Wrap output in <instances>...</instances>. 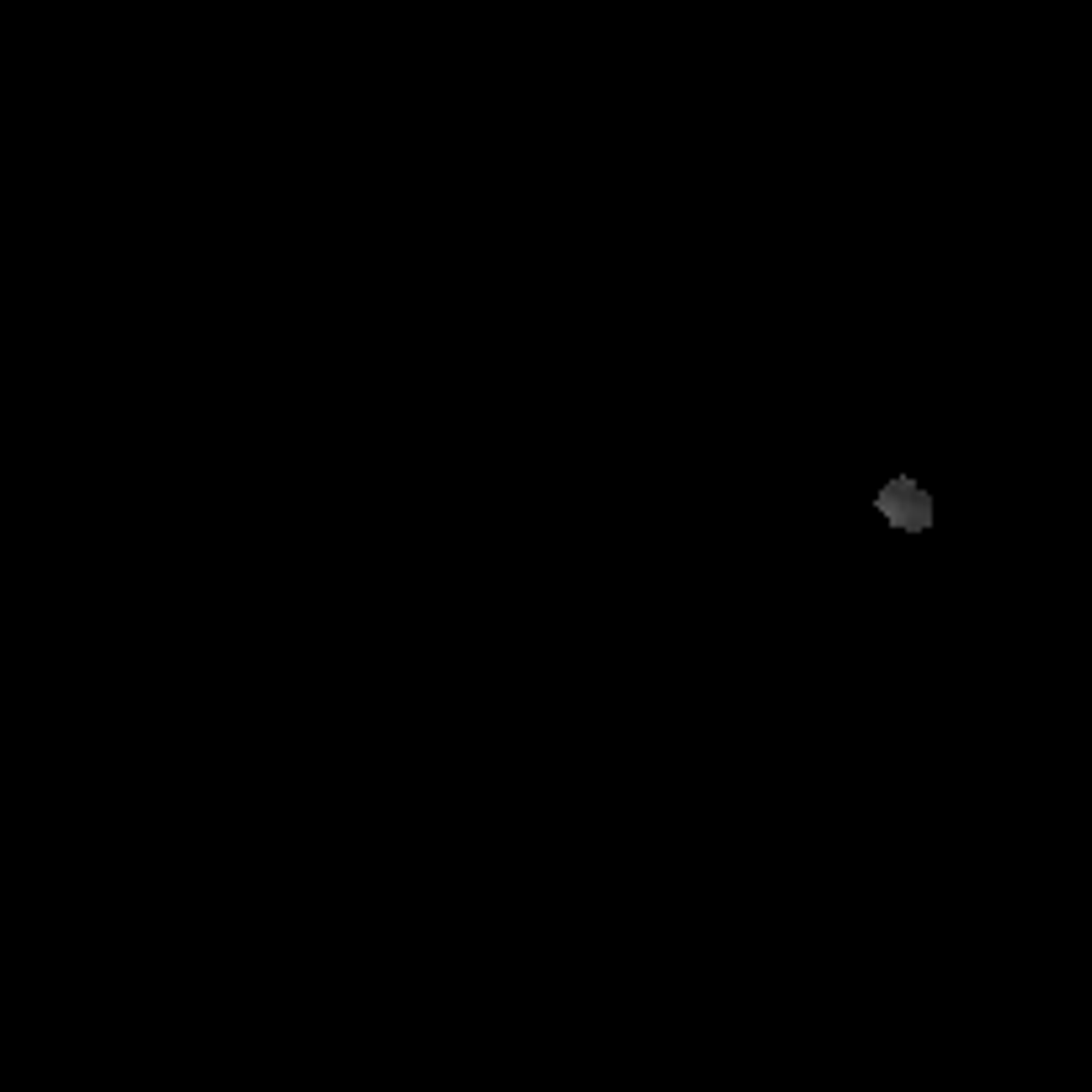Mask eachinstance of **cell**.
I'll list each match as a JSON object with an SVG mask.
<instances>
[{"mask_svg": "<svg viewBox=\"0 0 1092 1092\" xmlns=\"http://www.w3.org/2000/svg\"><path fill=\"white\" fill-rule=\"evenodd\" d=\"M879 506H885V512H890L896 523H911V528H917V523L928 517V512H922V496H917L911 485H890V491L879 496Z\"/></svg>", "mask_w": 1092, "mask_h": 1092, "instance_id": "obj_1", "label": "cell"}]
</instances>
